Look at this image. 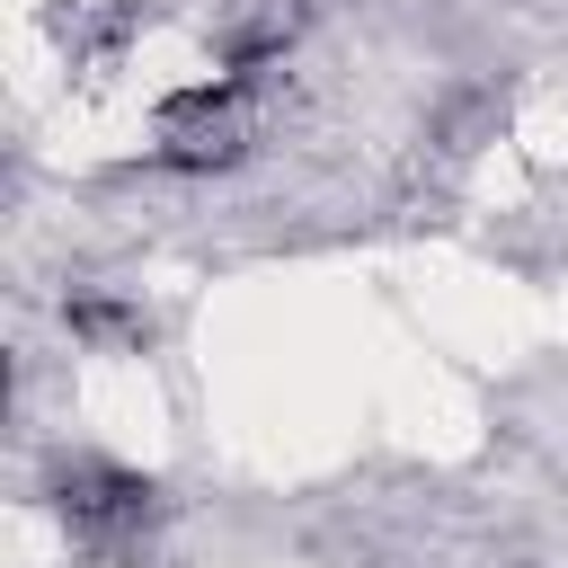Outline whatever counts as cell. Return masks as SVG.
<instances>
[{"instance_id":"cell-1","label":"cell","mask_w":568,"mask_h":568,"mask_svg":"<svg viewBox=\"0 0 568 568\" xmlns=\"http://www.w3.org/2000/svg\"><path fill=\"white\" fill-rule=\"evenodd\" d=\"M248 133H257V115H248V80L240 71L160 106V160L169 169H231L248 151Z\"/></svg>"},{"instance_id":"cell-2","label":"cell","mask_w":568,"mask_h":568,"mask_svg":"<svg viewBox=\"0 0 568 568\" xmlns=\"http://www.w3.org/2000/svg\"><path fill=\"white\" fill-rule=\"evenodd\" d=\"M62 515H71L80 532H98V541L142 532V524H151V479L106 470V462H71V470H62Z\"/></svg>"},{"instance_id":"cell-3","label":"cell","mask_w":568,"mask_h":568,"mask_svg":"<svg viewBox=\"0 0 568 568\" xmlns=\"http://www.w3.org/2000/svg\"><path fill=\"white\" fill-rule=\"evenodd\" d=\"M71 328H80V337H106V346H133V337H142V320L115 311V302H71Z\"/></svg>"}]
</instances>
